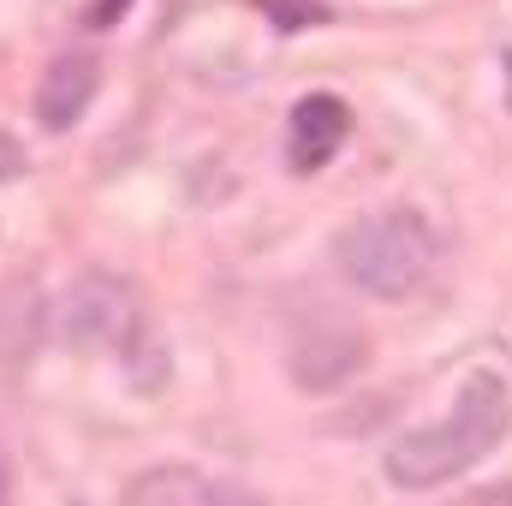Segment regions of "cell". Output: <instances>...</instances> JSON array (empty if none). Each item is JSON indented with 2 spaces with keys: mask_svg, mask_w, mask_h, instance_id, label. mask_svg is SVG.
Instances as JSON below:
<instances>
[{
  "mask_svg": "<svg viewBox=\"0 0 512 506\" xmlns=\"http://www.w3.org/2000/svg\"><path fill=\"white\" fill-rule=\"evenodd\" d=\"M512 429V393L501 376L477 370L465 376L453 411L441 423H423L411 435H399L387 447V477L399 489H435V483H453L465 477L471 465H483Z\"/></svg>",
  "mask_w": 512,
  "mask_h": 506,
  "instance_id": "1",
  "label": "cell"
},
{
  "mask_svg": "<svg viewBox=\"0 0 512 506\" xmlns=\"http://www.w3.org/2000/svg\"><path fill=\"white\" fill-rule=\"evenodd\" d=\"M340 274L370 298H411L435 268V233L417 209H376L340 233Z\"/></svg>",
  "mask_w": 512,
  "mask_h": 506,
  "instance_id": "2",
  "label": "cell"
},
{
  "mask_svg": "<svg viewBox=\"0 0 512 506\" xmlns=\"http://www.w3.org/2000/svg\"><path fill=\"white\" fill-rule=\"evenodd\" d=\"M137 322H143V316H137L131 286L120 274H108V268L78 274V280L66 286V298H60V340H66L72 352H102V346L120 352V340H126Z\"/></svg>",
  "mask_w": 512,
  "mask_h": 506,
  "instance_id": "3",
  "label": "cell"
},
{
  "mask_svg": "<svg viewBox=\"0 0 512 506\" xmlns=\"http://www.w3.org/2000/svg\"><path fill=\"white\" fill-rule=\"evenodd\" d=\"M364 358H370V346H364V334L352 322H316V328H304L292 340V381L304 393H328L346 376H358Z\"/></svg>",
  "mask_w": 512,
  "mask_h": 506,
  "instance_id": "4",
  "label": "cell"
},
{
  "mask_svg": "<svg viewBox=\"0 0 512 506\" xmlns=\"http://www.w3.org/2000/svg\"><path fill=\"white\" fill-rule=\"evenodd\" d=\"M96 90H102V60L96 54H84V48L54 54L48 72H42V84H36V120L48 131H72L90 114Z\"/></svg>",
  "mask_w": 512,
  "mask_h": 506,
  "instance_id": "5",
  "label": "cell"
},
{
  "mask_svg": "<svg viewBox=\"0 0 512 506\" xmlns=\"http://www.w3.org/2000/svg\"><path fill=\"white\" fill-rule=\"evenodd\" d=\"M346 131H352V108H346L340 96H328V90L304 96V102L292 108V126H286V155H292V167H298V173H316V167L346 143Z\"/></svg>",
  "mask_w": 512,
  "mask_h": 506,
  "instance_id": "6",
  "label": "cell"
},
{
  "mask_svg": "<svg viewBox=\"0 0 512 506\" xmlns=\"http://www.w3.org/2000/svg\"><path fill=\"white\" fill-rule=\"evenodd\" d=\"M126 501H155V506H203V501H251V495H239V489H215L203 471H191V465H155V471H143V477H131L126 483Z\"/></svg>",
  "mask_w": 512,
  "mask_h": 506,
  "instance_id": "7",
  "label": "cell"
},
{
  "mask_svg": "<svg viewBox=\"0 0 512 506\" xmlns=\"http://www.w3.org/2000/svg\"><path fill=\"white\" fill-rule=\"evenodd\" d=\"M120 364H126V381L137 393H161V387H167V346H161L143 322L120 340Z\"/></svg>",
  "mask_w": 512,
  "mask_h": 506,
  "instance_id": "8",
  "label": "cell"
},
{
  "mask_svg": "<svg viewBox=\"0 0 512 506\" xmlns=\"http://www.w3.org/2000/svg\"><path fill=\"white\" fill-rule=\"evenodd\" d=\"M18 173H24V143H18L12 131H0V185L18 179Z\"/></svg>",
  "mask_w": 512,
  "mask_h": 506,
  "instance_id": "9",
  "label": "cell"
},
{
  "mask_svg": "<svg viewBox=\"0 0 512 506\" xmlns=\"http://www.w3.org/2000/svg\"><path fill=\"white\" fill-rule=\"evenodd\" d=\"M114 18H120V0H108V6L96 0V6H90V24H114Z\"/></svg>",
  "mask_w": 512,
  "mask_h": 506,
  "instance_id": "10",
  "label": "cell"
}]
</instances>
